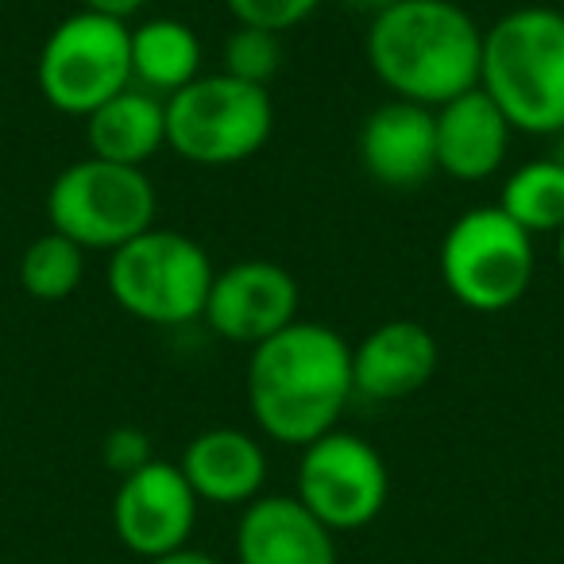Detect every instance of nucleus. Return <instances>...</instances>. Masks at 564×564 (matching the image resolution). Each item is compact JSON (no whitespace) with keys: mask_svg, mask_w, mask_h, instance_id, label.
<instances>
[{"mask_svg":"<svg viewBox=\"0 0 564 564\" xmlns=\"http://www.w3.org/2000/svg\"><path fill=\"white\" fill-rule=\"evenodd\" d=\"M352 345L322 322H294L251 348L248 406L282 445H314L352 402Z\"/></svg>","mask_w":564,"mask_h":564,"instance_id":"nucleus-1","label":"nucleus"},{"mask_svg":"<svg viewBox=\"0 0 564 564\" xmlns=\"http://www.w3.org/2000/svg\"><path fill=\"white\" fill-rule=\"evenodd\" d=\"M364 55L391 97L441 109L479 86L484 32L456 0H399L371 17Z\"/></svg>","mask_w":564,"mask_h":564,"instance_id":"nucleus-2","label":"nucleus"},{"mask_svg":"<svg viewBox=\"0 0 564 564\" xmlns=\"http://www.w3.org/2000/svg\"><path fill=\"white\" fill-rule=\"evenodd\" d=\"M479 89L525 135L564 132V12L530 4L484 32Z\"/></svg>","mask_w":564,"mask_h":564,"instance_id":"nucleus-3","label":"nucleus"},{"mask_svg":"<svg viewBox=\"0 0 564 564\" xmlns=\"http://www.w3.org/2000/svg\"><path fill=\"white\" fill-rule=\"evenodd\" d=\"M213 267L209 251L178 228H148L109 256V294L128 317L159 329H182L205 317Z\"/></svg>","mask_w":564,"mask_h":564,"instance_id":"nucleus-4","label":"nucleus"},{"mask_svg":"<svg viewBox=\"0 0 564 564\" xmlns=\"http://www.w3.org/2000/svg\"><path fill=\"white\" fill-rule=\"evenodd\" d=\"M271 132V94L228 74H202L166 97V148L194 166L243 163L267 148Z\"/></svg>","mask_w":564,"mask_h":564,"instance_id":"nucleus-5","label":"nucleus"},{"mask_svg":"<svg viewBox=\"0 0 564 564\" xmlns=\"http://www.w3.org/2000/svg\"><path fill=\"white\" fill-rule=\"evenodd\" d=\"M441 282L471 314H502L525 299L538 267L533 236L499 205H479L456 217L441 240Z\"/></svg>","mask_w":564,"mask_h":564,"instance_id":"nucleus-6","label":"nucleus"},{"mask_svg":"<svg viewBox=\"0 0 564 564\" xmlns=\"http://www.w3.org/2000/svg\"><path fill=\"white\" fill-rule=\"evenodd\" d=\"M159 194L143 166L78 159L55 174L47 189V220L86 251H117L155 228Z\"/></svg>","mask_w":564,"mask_h":564,"instance_id":"nucleus-7","label":"nucleus"},{"mask_svg":"<svg viewBox=\"0 0 564 564\" xmlns=\"http://www.w3.org/2000/svg\"><path fill=\"white\" fill-rule=\"evenodd\" d=\"M35 82L51 109L86 120L132 86V28L86 9L58 20L35 58Z\"/></svg>","mask_w":564,"mask_h":564,"instance_id":"nucleus-8","label":"nucleus"},{"mask_svg":"<svg viewBox=\"0 0 564 564\" xmlns=\"http://www.w3.org/2000/svg\"><path fill=\"white\" fill-rule=\"evenodd\" d=\"M391 495V476L371 441L333 430L302 448L299 499L317 522L337 530H364L376 522Z\"/></svg>","mask_w":564,"mask_h":564,"instance_id":"nucleus-9","label":"nucleus"},{"mask_svg":"<svg viewBox=\"0 0 564 564\" xmlns=\"http://www.w3.org/2000/svg\"><path fill=\"white\" fill-rule=\"evenodd\" d=\"M302 291L294 274L271 259H240L213 279L202 322L228 345L256 348L299 322Z\"/></svg>","mask_w":564,"mask_h":564,"instance_id":"nucleus-10","label":"nucleus"},{"mask_svg":"<svg viewBox=\"0 0 564 564\" xmlns=\"http://www.w3.org/2000/svg\"><path fill=\"white\" fill-rule=\"evenodd\" d=\"M197 525V495L178 464L151 460L135 476L120 479L112 495V530L128 553L155 561L186 549Z\"/></svg>","mask_w":564,"mask_h":564,"instance_id":"nucleus-11","label":"nucleus"},{"mask_svg":"<svg viewBox=\"0 0 564 564\" xmlns=\"http://www.w3.org/2000/svg\"><path fill=\"white\" fill-rule=\"evenodd\" d=\"M360 166L376 186L406 194L437 174V120L433 109L414 101H383L364 117Z\"/></svg>","mask_w":564,"mask_h":564,"instance_id":"nucleus-12","label":"nucleus"},{"mask_svg":"<svg viewBox=\"0 0 564 564\" xmlns=\"http://www.w3.org/2000/svg\"><path fill=\"white\" fill-rule=\"evenodd\" d=\"M441 348L422 322H383L352 348V391L371 402H402L437 376Z\"/></svg>","mask_w":564,"mask_h":564,"instance_id":"nucleus-13","label":"nucleus"},{"mask_svg":"<svg viewBox=\"0 0 564 564\" xmlns=\"http://www.w3.org/2000/svg\"><path fill=\"white\" fill-rule=\"evenodd\" d=\"M240 564H337V538L299 495H259L236 525Z\"/></svg>","mask_w":564,"mask_h":564,"instance_id":"nucleus-14","label":"nucleus"},{"mask_svg":"<svg viewBox=\"0 0 564 564\" xmlns=\"http://www.w3.org/2000/svg\"><path fill=\"white\" fill-rule=\"evenodd\" d=\"M433 120H437V174L456 182H484L507 163L514 128L479 86L433 109Z\"/></svg>","mask_w":564,"mask_h":564,"instance_id":"nucleus-15","label":"nucleus"},{"mask_svg":"<svg viewBox=\"0 0 564 564\" xmlns=\"http://www.w3.org/2000/svg\"><path fill=\"white\" fill-rule=\"evenodd\" d=\"M178 468L194 487L197 502H217V507H240V502L259 499L267 484L263 445L236 425L197 433L182 453Z\"/></svg>","mask_w":564,"mask_h":564,"instance_id":"nucleus-16","label":"nucleus"},{"mask_svg":"<svg viewBox=\"0 0 564 564\" xmlns=\"http://www.w3.org/2000/svg\"><path fill=\"white\" fill-rule=\"evenodd\" d=\"M86 148L105 163L143 166L166 148V101L128 86L86 117Z\"/></svg>","mask_w":564,"mask_h":564,"instance_id":"nucleus-17","label":"nucleus"},{"mask_svg":"<svg viewBox=\"0 0 564 564\" xmlns=\"http://www.w3.org/2000/svg\"><path fill=\"white\" fill-rule=\"evenodd\" d=\"M202 78V40L174 17H155L132 28V86L155 97H174Z\"/></svg>","mask_w":564,"mask_h":564,"instance_id":"nucleus-18","label":"nucleus"},{"mask_svg":"<svg viewBox=\"0 0 564 564\" xmlns=\"http://www.w3.org/2000/svg\"><path fill=\"white\" fill-rule=\"evenodd\" d=\"M499 209L530 236H556L564 228V166L549 159L518 166L499 189Z\"/></svg>","mask_w":564,"mask_h":564,"instance_id":"nucleus-19","label":"nucleus"},{"mask_svg":"<svg viewBox=\"0 0 564 564\" xmlns=\"http://www.w3.org/2000/svg\"><path fill=\"white\" fill-rule=\"evenodd\" d=\"M86 256H89L86 248H78L63 232L47 228L20 256V286L35 302L70 299V294H78L82 279H86Z\"/></svg>","mask_w":564,"mask_h":564,"instance_id":"nucleus-20","label":"nucleus"},{"mask_svg":"<svg viewBox=\"0 0 564 564\" xmlns=\"http://www.w3.org/2000/svg\"><path fill=\"white\" fill-rule=\"evenodd\" d=\"M282 70V35L263 28H240L225 40V70L228 78L267 89Z\"/></svg>","mask_w":564,"mask_h":564,"instance_id":"nucleus-21","label":"nucleus"},{"mask_svg":"<svg viewBox=\"0 0 564 564\" xmlns=\"http://www.w3.org/2000/svg\"><path fill=\"white\" fill-rule=\"evenodd\" d=\"M225 4L240 28H263L274 35L291 32L322 9V0H225Z\"/></svg>","mask_w":564,"mask_h":564,"instance_id":"nucleus-22","label":"nucleus"},{"mask_svg":"<svg viewBox=\"0 0 564 564\" xmlns=\"http://www.w3.org/2000/svg\"><path fill=\"white\" fill-rule=\"evenodd\" d=\"M101 460L112 476L128 479L140 468H148L155 460V448H151V437L140 430V425H117V430L105 433L101 441Z\"/></svg>","mask_w":564,"mask_h":564,"instance_id":"nucleus-23","label":"nucleus"},{"mask_svg":"<svg viewBox=\"0 0 564 564\" xmlns=\"http://www.w3.org/2000/svg\"><path fill=\"white\" fill-rule=\"evenodd\" d=\"M143 4H148V0H82V9H86V12L120 20V24H128V20H132L135 12L143 9Z\"/></svg>","mask_w":564,"mask_h":564,"instance_id":"nucleus-24","label":"nucleus"},{"mask_svg":"<svg viewBox=\"0 0 564 564\" xmlns=\"http://www.w3.org/2000/svg\"><path fill=\"white\" fill-rule=\"evenodd\" d=\"M148 564H220L217 556H209V553H202V549H174V553H166V556H155V561H148Z\"/></svg>","mask_w":564,"mask_h":564,"instance_id":"nucleus-25","label":"nucleus"},{"mask_svg":"<svg viewBox=\"0 0 564 564\" xmlns=\"http://www.w3.org/2000/svg\"><path fill=\"white\" fill-rule=\"evenodd\" d=\"M340 4H348L352 12H364V17H379V12H387L399 0H340Z\"/></svg>","mask_w":564,"mask_h":564,"instance_id":"nucleus-26","label":"nucleus"},{"mask_svg":"<svg viewBox=\"0 0 564 564\" xmlns=\"http://www.w3.org/2000/svg\"><path fill=\"white\" fill-rule=\"evenodd\" d=\"M553 159H556V163H561V166H564V132H561V135H556V151H553Z\"/></svg>","mask_w":564,"mask_h":564,"instance_id":"nucleus-27","label":"nucleus"},{"mask_svg":"<svg viewBox=\"0 0 564 564\" xmlns=\"http://www.w3.org/2000/svg\"><path fill=\"white\" fill-rule=\"evenodd\" d=\"M556 259H561V271H564V228L556 232Z\"/></svg>","mask_w":564,"mask_h":564,"instance_id":"nucleus-28","label":"nucleus"}]
</instances>
